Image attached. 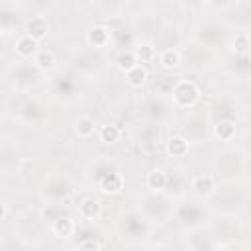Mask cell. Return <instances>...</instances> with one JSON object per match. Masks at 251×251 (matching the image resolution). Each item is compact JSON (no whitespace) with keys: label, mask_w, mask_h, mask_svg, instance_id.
I'll return each mask as SVG.
<instances>
[{"label":"cell","mask_w":251,"mask_h":251,"mask_svg":"<svg viewBox=\"0 0 251 251\" xmlns=\"http://www.w3.org/2000/svg\"><path fill=\"white\" fill-rule=\"evenodd\" d=\"M151 226H163L169 220H173V210H175V200L173 196L165 192H145L137 200L135 208Z\"/></svg>","instance_id":"6da1fadb"},{"label":"cell","mask_w":251,"mask_h":251,"mask_svg":"<svg viewBox=\"0 0 251 251\" xmlns=\"http://www.w3.org/2000/svg\"><path fill=\"white\" fill-rule=\"evenodd\" d=\"M173 218L180 224V227L188 231H198L210 224L212 210L198 198H182L180 202H175Z\"/></svg>","instance_id":"7a4b0ae2"},{"label":"cell","mask_w":251,"mask_h":251,"mask_svg":"<svg viewBox=\"0 0 251 251\" xmlns=\"http://www.w3.org/2000/svg\"><path fill=\"white\" fill-rule=\"evenodd\" d=\"M88 180L106 196H116L124 190V175L110 161H96L90 165Z\"/></svg>","instance_id":"3957f363"},{"label":"cell","mask_w":251,"mask_h":251,"mask_svg":"<svg viewBox=\"0 0 251 251\" xmlns=\"http://www.w3.org/2000/svg\"><path fill=\"white\" fill-rule=\"evenodd\" d=\"M151 229H153V226L135 208L120 214L118 233H120L124 243H127V245H141L143 241L149 239Z\"/></svg>","instance_id":"277c9868"},{"label":"cell","mask_w":251,"mask_h":251,"mask_svg":"<svg viewBox=\"0 0 251 251\" xmlns=\"http://www.w3.org/2000/svg\"><path fill=\"white\" fill-rule=\"evenodd\" d=\"M10 112L12 116L22 122L24 126H41L45 120H47V110L45 106L37 100V98H31L29 94L25 92H16V96L10 100Z\"/></svg>","instance_id":"5b68a950"},{"label":"cell","mask_w":251,"mask_h":251,"mask_svg":"<svg viewBox=\"0 0 251 251\" xmlns=\"http://www.w3.org/2000/svg\"><path fill=\"white\" fill-rule=\"evenodd\" d=\"M39 194H41L43 204L63 206L71 198V194H73V184L63 175H49L43 180V184L39 188Z\"/></svg>","instance_id":"8992f818"},{"label":"cell","mask_w":251,"mask_h":251,"mask_svg":"<svg viewBox=\"0 0 251 251\" xmlns=\"http://www.w3.org/2000/svg\"><path fill=\"white\" fill-rule=\"evenodd\" d=\"M47 231V226L43 224L39 212H25L22 214L14 224V235L27 243L29 247L37 241H41L43 233Z\"/></svg>","instance_id":"52a82bcc"},{"label":"cell","mask_w":251,"mask_h":251,"mask_svg":"<svg viewBox=\"0 0 251 251\" xmlns=\"http://www.w3.org/2000/svg\"><path fill=\"white\" fill-rule=\"evenodd\" d=\"M10 78L16 92L29 94L31 88H35L41 82V71H37L31 61H16V65L10 71Z\"/></svg>","instance_id":"ba28073f"},{"label":"cell","mask_w":251,"mask_h":251,"mask_svg":"<svg viewBox=\"0 0 251 251\" xmlns=\"http://www.w3.org/2000/svg\"><path fill=\"white\" fill-rule=\"evenodd\" d=\"M214 204H216V210L222 212V216H229V218H235L237 210L243 206V192L235 186V184H224L222 188H216L214 192Z\"/></svg>","instance_id":"9c48e42d"},{"label":"cell","mask_w":251,"mask_h":251,"mask_svg":"<svg viewBox=\"0 0 251 251\" xmlns=\"http://www.w3.org/2000/svg\"><path fill=\"white\" fill-rule=\"evenodd\" d=\"M200 94H202L200 86L194 80H188V78H178L175 82V86L171 88V92H169L173 106L178 108V110L194 108L196 102L200 100Z\"/></svg>","instance_id":"30bf717a"},{"label":"cell","mask_w":251,"mask_h":251,"mask_svg":"<svg viewBox=\"0 0 251 251\" xmlns=\"http://www.w3.org/2000/svg\"><path fill=\"white\" fill-rule=\"evenodd\" d=\"M22 169V153L18 145L10 139L0 141V173L4 175H16Z\"/></svg>","instance_id":"8fae6325"},{"label":"cell","mask_w":251,"mask_h":251,"mask_svg":"<svg viewBox=\"0 0 251 251\" xmlns=\"http://www.w3.org/2000/svg\"><path fill=\"white\" fill-rule=\"evenodd\" d=\"M196 41L202 47H218L227 39V29L218 22H206L196 29Z\"/></svg>","instance_id":"7c38bea8"},{"label":"cell","mask_w":251,"mask_h":251,"mask_svg":"<svg viewBox=\"0 0 251 251\" xmlns=\"http://www.w3.org/2000/svg\"><path fill=\"white\" fill-rule=\"evenodd\" d=\"M78 82L69 75H57L51 80V94L61 102H73L78 96Z\"/></svg>","instance_id":"4fadbf2b"},{"label":"cell","mask_w":251,"mask_h":251,"mask_svg":"<svg viewBox=\"0 0 251 251\" xmlns=\"http://www.w3.org/2000/svg\"><path fill=\"white\" fill-rule=\"evenodd\" d=\"M216 169H218V175H224L226 178H233L243 169V161L237 151H224L222 155H218Z\"/></svg>","instance_id":"5bb4252c"},{"label":"cell","mask_w":251,"mask_h":251,"mask_svg":"<svg viewBox=\"0 0 251 251\" xmlns=\"http://www.w3.org/2000/svg\"><path fill=\"white\" fill-rule=\"evenodd\" d=\"M102 57L98 51L94 49H88V51H82L76 61H75V69L80 73V75H86V76H92V75H98L100 69H102Z\"/></svg>","instance_id":"9a60e30c"},{"label":"cell","mask_w":251,"mask_h":251,"mask_svg":"<svg viewBox=\"0 0 251 251\" xmlns=\"http://www.w3.org/2000/svg\"><path fill=\"white\" fill-rule=\"evenodd\" d=\"M110 45H114L118 51H131L135 47V31L127 25L110 27Z\"/></svg>","instance_id":"2e32d148"},{"label":"cell","mask_w":251,"mask_h":251,"mask_svg":"<svg viewBox=\"0 0 251 251\" xmlns=\"http://www.w3.org/2000/svg\"><path fill=\"white\" fill-rule=\"evenodd\" d=\"M86 45L94 51H100V49H106L110 47V27L106 24H94L86 29Z\"/></svg>","instance_id":"e0dca14e"},{"label":"cell","mask_w":251,"mask_h":251,"mask_svg":"<svg viewBox=\"0 0 251 251\" xmlns=\"http://www.w3.org/2000/svg\"><path fill=\"white\" fill-rule=\"evenodd\" d=\"M216 178L212 176V175H196L192 180H190V192H192V196L194 198H198V200H208V198H212L214 196V192H216Z\"/></svg>","instance_id":"ac0fdd59"},{"label":"cell","mask_w":251,"mask_h":251,"mask_svg":"<svg viewBox=\"0 0 251 251\" xmlns=\"http://www.w3.org/2000/svg\"><path fill=\"white\" fill-rule=\"evenodd\" d=\"M76 227H78L76 220H75L71 214H63L61 218H57L55 222H51L47 229H49V233H51L53 237H57V239H71V237L76 233Z\"/></svg>","instance_id":"d6986e66"},{"label":"cell","mask_w":251,"mask_h":251,"mask_svg":"<svg viewBox=\"0 0 251 251\" xmlns=\"http://www.w3.org/2000/svg\"><path fill=\"white\" fill-rule=\"evenodd\" d=\"M49 29H51V25L45 16H31L24 25V33L29 35L31 39H35L37 43L49 35Z\"/></svg>","instance_id":"ffe728a7"},{"label":"cell","mask_w":251,"mask_h":251,"mask_svg":"<svg viewBox=\"0 0 251 251\" xmlns=\"http://www.w3.org/2000/svg\"><path fill=\"white\" fill-rule=\"evenodd\" d=\"M39 49H41L39 43H37L35 39H31L29 35H25V33H22V35L16 39V43H14V51H16V55H18V61H31L33 55H35Z\"/></svg>","instance_id":"44dd1931"},{"label":"cell","mask_w":251,"mask_h":251,"mask_svg":"<svg viewBox=\"0 0 251 251\" xmlns=\"http://www.w3.org/2000/svg\"><path fill=\"white\" fill-rule=\"evenodd\" d=\"M102 214V202L94 196H86L80 204H78V216L86 222H96Z\"/></svg>","instance_id":"7402d4cb"},{"label":"cell","mask_w":251,"mask_h":251,"mask_svg":"<svg viewBox=\"0 0 251 251\" xmlns=\"http://www.w3.org/2000/svg\"><path fill=\"white\" fill-rule=\"evenodd\" d=\"M188 147H190V141L184 137V135H173L167 139L165 143V151L169 157L173 159H182L188 155Z\"/></svg>","instance_id":"603a6c76"},{"label":"cell","mask_w":251,"mask_h":251,"mask_svg":"<svg viewBox=\"0 0 251 251\" xmlns=\"http://www.w3.org/2000/svg\"><path fill=\"white\" fill-rule=\"evenodd\" d=\"M20 12L16 10L14 4H0V27L4 31H12L18 27Z\"/></svg>","instance_id":"cb8c5ba5"},{"label":"cell","mask_w":251,"mask_h":251,"mask_svg":"<svg viewBox=\"0 0 251 251\" xmlns=\"http://www.w3.org/2000/svg\"><path fill=\"white\" fill-rule=\"evenodd\" d=\"M31 63H33V67H35L37 71L47 73V71H53V69L57 67V57H55V53L49 51V49H39V51L33 55Z\"/></svg>","instance_id":"d4e9b609"},{"label":"cell","mask_w":251,"mask_h":251,"mask_svg":"<svg viewBox=\"0 0 251 251\" xmlns=\"http://www.w3.org/2000/svg\"><path fill=\"white\" fill-rule=\"evenodd\" d=\"M251 51V35L249 31H237L231 37V53L235 57H247Z\"/></svg>","instance_id":"484cf974"},{"label":"cell","mask_w":251,"mask_h":251,"mask_svg":"<svg viewBox=\"0 0 251 251\" xmlns=\"http://www.w3.org/2000/svg\"><path fill=\"white\" fill-rule=\"evenodd\" d=\"M131 53H133L137 65H139V63L143 65V63L155 61V57H157V47H155L153 43H149V41H139V43H135V47L131 49Z\"/></svg>","instance_id":"4316f807"},{"label":"cell","mask_w":251,"mask_h":251,"mask_svg":"<svg viewBox=\"0 0 251 251\" xmlns=\"http://www.w3.org/2000/svg\"><path fill=\"white\" fill-rule=\"evenodd\" d=\"M159 65L165 71H175L182 65V53L178 49H163L159 51Z\"/></svg>","instance_id":"83f0119b"},{"label":"cell","mask_w":251,"mask_h":251,"mask_svg":"<svg viewBox=\"0 0 251 251\" xmlns=\"http://www.w3.org/2000/svg\"><path fill=\"white\" fill-rule=\"evenodd\" d=\"M167 184V173L163 169H153L145 176V186L149 192H163Z\"/></svg>","instance_id":"f1b7e54d"},{"label":"cell","mask_w":251,"mask_h":251,"mask_svg":"<svg viewBox=\"0 0 251 251\" xmlns=\"http://www.w3.org/2000/svg\"><path fill=\"white\" fill-rule=\"evenodd\" d=\"M237 133V127H235V122L233 120H220L214 124V135L220 139V141H231Z\"/></svg>","instance_id":"f546056e"},{"label":"cell","mask_w":251,"mask_h":251,"mask_svg":"<svg viewBox=\"0 0 251 251\" xmlns=\"http://www.w3.org/2000/svg\"><path fill=\"white\" fill-rule=\"evenodd\" d=\"M126 75V82L131 86V88H141L145 82H147V69L143 67V65H137V67H133L131 71H127V73H124Z\"/></svg>","instance_id":"4dcf8cb0"},{"label":"cell","mask_w":251,"mask_h":251,"mask_svg":"<svg viewBox=\"0 0 251 251\" xmlns=\"http://www.w3.org/2000/svg\"><path fill=\"white\" fill-rule=\"evenodd\" d=\"M75 131L80 139H88L94 135L96 131V122L90 118V116H80L76 122H75Z\"/></svg>","instance_id":"1f68e13d"},{"label":"cell","mask_w":251,"mask_h":251,"mask_svg":"<svg viewBox=\"0 0 251 251\" xmlns=\"http://www.w3.org/2000/svg\"><path fill=\"white\" fill-rule=\"evenodd\" d=\"M98 139L106 145H114L122 139V129L116 126V124H106L98 129Z\"/></svg>","instance_id":"d6a6232c"},{"label":"cell","mask_w":251,"mask_h":251,"mask_svg":"<svg viewBox=\"0 0 251 251\" xmlns=\"http://www.w3.org/2000/svg\"><path fill=\"white\" fill-rule=\"evenodd\" d=\"M63 214H69L65 206H53V204H43V208L39 210V216L43 220V224L49 227L51 222H55L57 218H61Z\"/></svg>","instance_id":"836d02e7"},{"label":"cell","mask_w":251,"mask_h":251,"mask_svg":"<svg viewBox=\"0 0 251 251\" xmlns=\"http://www.w3.org/2000/svg\"><path fill=\"white\" fill-rule=\"evenodd\" d=\"M114 65H116L122 73H127V71H131L133 67H137V61H135V57H133L131 51H120V53L116 55V59H114Z\"/></svg>","instance_id":"e575fe53"},{"label":"cell","mask_w":251,"mask_h":251,"mask_svg":"<svg viewBox=\"0 0 251 251\" xmlns=\"http://www.w3.org/2000/svg\"><path fill=\"white\" fill-rule=\"evenodd\" d=\"M249 69H251V63H249V55H247V57H235V55H233L231 73H233L237 78L245 80V78L249 76Z\"/></svg>","instance_id":"d590c367"},{"label":"cell","mask_w":251,"mask_h":251,"mask_svg":"<svg viewBox=\"0 0 251 251\" xmlns=\"http://www.w3.org/2000/svg\"><path fill=\"white\" fill-rule=\"evenodd\" d=\"M75 251H102V245L98 239H80Z\"/></svg>","instance_id":"8d00e7d4"},{"label":"cell","mask_w":251,"mask_h":251,"mask_svg":"<svg viewBox=\"0 0 251 251\" xmlns=\"http://www.w3.org/2000/svg\"><path fill=\"white\" fill-rule=\"evenodd\" d=\"M2 251H29V245H27V243H24L22 239H18V237L14 235L10 241H6V243H4Z\"/></svg>","instance_id":"74e56055"},{"label":"cell","mask_w":251,"mask_h":251,"mask_svg":"<svg viewBox=\"0 0 251 251\" xmlns=\"http://www.w3.org/2000/svg\"><path fill=\"white\" fill-rule=\"evenodd\" d=\"M163 251H190V247H188V241L186 243L184 241H169L163 247Z\"/></svg>","instance_id":"f35d334b"},{"label":"cell","mask_w":251,"mask_h":251,"mask_svg":"<svg viewBox=\"0 0 251 251\" xmlns=\"http://www.w3.org/2000/svg\"><path fill=\"white\" fill-rule=\"evenodd\" d=\"M220 251H247V247L243 243H237V241H229L226 243L224 247H220Z\"/></svg>","instance_id":"ab89813d"},{"label":"cell","mask_w":251,"mask_h":251,"mask_svg":"<svg viewBox=\"0 0 251 251\" xmlns=\"http://www.w3.org/2000/svg\"><path fill=\"white\" fill-rule=\"evenodd\" d=\"M6 216H8V206H6V202L0 198V222H2Z\"/></svg>","instance_id":"60d3db41"},{"label":"cell","mask_w":251,"mask_h":251,"mask_svg":"<svg viewBox=\"0 0 251 251\" xmlns=\"http://www.w3.org/2000/svg\"><path fill=\"white\" fill-rule=\"evenodd\" d=\"M2 33H4V29H2V27H0V37H2Z\"/></svg>","instance_id":"b9f144b4"},{"label":"cell","mask_w":251,"mask_h":251,"mask_svg":"<svg viewBox=\"0 0 251 251\" xmlns=\"http://www.w3.org/2000/svg\"><path fill=\"white\" fill-rule=\"evenodd\" d=\"M151 251H163V249H151Z\"/></svg>","instance_id":"7bdbcfd3"}]
</instances>
